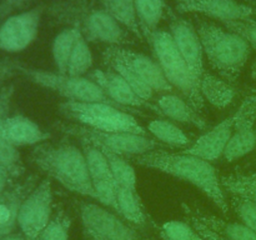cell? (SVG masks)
<instances>
[{
  "label": "cell",
  "mask_w": 256,
  "mask_h": 240,
  "mask_svg": "<svg viewBox=\"0 0 256 240\" xmlns=\"http://www.w3.org/2000/svg\"><path fill=\"white\" fill-rule=\"evenodd\" d=\"M126 159L139 166L158 170L194 185L222 214L228 215L229 212V202L220 182V176L208 160L182 152H170L164 149H155Z\"/></svg>",
  "instance_id": "1"
},
{
  "label": "cell",
  "mask_w": 256,
  "mask_h": 240,
  "mask_svg": "<svg viewBox=\"0 0 256 240\" xmlns=\"http://www.w3.org/2000/svg\"><path fill=\"white\" fill-rule=\"evenodd\" d=\"M30 160L46 178L54 179L66 190L95 200L94 185L82 148L68 142H45L34 148Z\"/></svg>",
  "instance_id": "2"
},
{
  "label": "cell",
  "mask_w": 256,
  "mask_h": 240,
  "mask_svg": "<svg viewBox=\"0 0 256 240\" xmlns=\"http://www.w3.org/2000/svg\"><path fill=\"white\" fill-rule=\"evenodd\" d=\"M195 29L212 69L234 85L249 60L252 46L236 32L202 18H195Z\"/></svg>",
  "instance_id": "3"
},
{
  "label": "cell",
  "mask_w": 256,
  "mask_h": 240,
  "mask_svg": "<svg viewBox=\"0 0 256 240\" xmlns=\"http://www.w3.org/2000/svg\"><path fill=\"white\" fill-rule=\"evenodd\" d=\"M58 19H68L72 28H76L86 42H104L109 46L132 44L130 34L106 10L89 6L82 2L75 4H58L54 6Z\"/></svg>",
  "instance_id": "4"
},
{
  "label": "cell",
  "mask_w": 256,
  "mask_h": 240,
  "mask_svg": "<svg viewBox=\"0 0 256 240\" xmlns=\"http://www.w3.org/2000/svg\"><path fill=\"white\" fill-rule=\"evenodd\" d=\"M146 39L168 82L174 89L179 90L196 112H202L205 109V100L200 92L199 82L180 54L172 34L166 30H155Z\"/></svg>",
  "instance_id": "5"
},
{
  "label": "cell",
  "mask_w": 256,
  "mask_h": 240,
  "mask_svg": "<svg viewBox=\"0 0 256 240\" xmlns=\"http://www.w3.org/2000/svg\"><path fill=\"white\" fill-rule=\"evenodd\" d=\"M60 114L74 124L106 132H130L150 136L149 132L126 110L105 102L65 100L58 106Z\"/></svg>",
  "instance_id": "6"
},
{
  "label": "cell",
  "mask_w": 256,
  "mask_h": 240,
  "mask_svg": "<svg viewBox=\"0 0 256 240\" xmlns=\"http://www.w3.org/2000/svg\"><path fill=\"white\" fill-rule=\"evenodd\" d=\"M12 66H14L15 72L22 74L32 84L52 90L66 100L84 102H105V104L114 105L119 109H122L114 102H112L105 95L102 88L96 82H92L89 76H72L68 74H60L58 72H46V70L35 69V68L20 64L18 62H12Z\"/></svg>",
  "instance_id": "7"
},
{
  "label": "cell",
  "mask_w": 256,
  "mask_h": 240,
  "mask_svg": "<svg viewBox=\"0 0 256 240\" xmlns=\"http://www.w3.org/2000/svg\"><path fill=\"white\" fill-rule=\"evenodd\" d=\"M54 128L68 136H72L79 142H86L95 145L99 149L109 150L114 154L130 158L144 154L155 149H162L165 146L152 136L130 134V132H106L90 129L74 122H56Z\"/></svg>",
  "instance_id": "8"
},
{
  "label": "cell",
  "mask_w": 256,
  "mask_h": 240,
  "mask_svg": "<svg viewBox=\"0 0 256 240\" xmlns=\"http://www.w3.org/2000/svg\"><path fill=\"white\" fill-rule=\"evenodd\" d=\"M78 216L84 240H155L112 210L92 202H78Z\"/></svg>",
  "instance_id": "9"
},
{
  "label": "cell",
  "mask_w": 256,
  "mask_h": 240,
  "mask_svg": "<svg viewBox=\"0 0 256 240\" xmlns=\"http://www.w3.org/2000/svg\"><path fill=\"white\" fill-rule=\"evenodd\" d=\"M52 219V188L49 178L40 180L25 198L19 212L18 226L28 240H38Z\"/></svg>",
  "instance_id": "10"
},
{
  "label": "cell",
  "mask_w": 256,
  "mask_h": 240,
  "mask_svg": "<svg viewBox=\"0 0 256 240\" xmlns=\"http://www.w3.org/2000/svg\"><path fill=\"white\" fill-rule=\"evenodd\" d=\"M44 10V5H39L2 20L0 22V50L20 52L29 48L36 39Z\"/></svg>",
  "instance_id": "11"
},
{
  "label": "cell",
  "mask_w": 256,
  "mask_h": 240,
  "mask_svg": "<svg viewBox=\"0 0 256 240\" xmlns=\"http://www.w3.org/2000/svg\"><path fill=\"white\" fill-rule=\"evenodd\" d=\"M234 116V132L222 155L229 162L242 159L256 148V90L242 100Z\"/></svg>",
  "instance_id": "12"
},
{
  "label": "cell",
  "mask_w": 256,
  "mask_h": 240,
  "mask_svg": "<svg viewBox=\"0 0 256 240\" xmlns=\"http://www.w3.org/2000/svg\"><path fill=\"white\" fill-rule=\"evenodd\" d=\"M102 60H116L129 66L138 76L142 78L152 90L158 92H172L174 88L172 86L164 72L160 69L156 60L152 59L148 55L134 50L125 49L122 46H108L102 52Z\"/></svg>",
  "instance_id": "13"
},
{
  "label": "cell",
  "mask_w": 256,
  "mask_h": 240,
  "mask_svg": "<svg viewBox=\"0 0 256 240\" xmlns=\"http://www.w3.org/2000/svg\"><path fill=\"white\" fill-rule=\"evenodd\" d=\"M169 32L194 78L200 82L206 70L204 66V50L195 25L188 19L178 16L172 12H169Z\"/></svg>",
  "instance_id": "14"
},
{
  "label": "cell",
  "mask_w": 256,
  "mask_h": 240,
  "mask_svg": "<svg viewBox=\"0 0 256 240\" xmlns=\"http://www.w3.org/2000/svg\"><path fill=\"white\" fill-rule=\"evenodd\" d=\"M179 12H195L219 22L252 19L254 8L236 0H176Z\"/></svg>",
  "instance_id": "15"
},
{
  "label": "cell",
  "mask_w": 256,
  "mask_h": 240,
  "mask_svg": "<svg viewBox=\"0 0 256 240\" xmlns=\"http://www.w3.org/2000/svg\"><path fill=\"white\" fill-rule=\"evenodd\" d=\"M89 78L102 88V92H105V95L112 102H114L115 104L119 105L122 109L129 110V108H135V109L145 108V109H150L154 112L162 115L156 105L142 100L132 89V86L118 72H115L114 70L95 69L89 75Z\"/></svg>",
  "instance_id": "16"
},
{
  "label": "cell",
  "mask_w": 256,
  "mask_h": 240,
  "mask_svg": "<svg viewBox=\"0 0 256 240\" xmlns=\"http://www.w3.org/2000/svg\"><path fill=\"white\" fill-rule=\"evenodd\" d=\"M234 114L229 115L222 122L200 135L190 146L182 150V152L202 158L210 162L218 160L224 155L229 145L232 132H234Z\"/></svg>",
  "instance_id": "17"
},
{
  "label": "cell",
  "mask_w": 256,
  "mask_h": 240,
  "mask_svg": "<svg viewBox=\"0 0 256 240\" xmlns=\"http://www.w3.org/2000/svg\"><path fill=\"white\" fill-rule=\"evenodd\" d=\"M38 182V175H29L22 182H14L9 189L0 194V240L14 232L22 202Z\"/></svg>",
  "instance_id": "18"
},
{
  "label": "cell",
  "mask_w": 256,
  "mask_h": 240,
  "mask_svg": "<svg viewBox=\"0 0 256 240\" xmlns=\"http://www.w3.org/2000/svg\"><path fill=\"white\" fill-rule=\"evenodd\" d=\"M14 92L15 86L12 84L4 85L0 89V166L6 169L15 179H18L24 172V165L18 148H15L5 135V122L10 115V104Z\"/></svg>",
  "instance_id": "19"
},
{
  "label": "cell",
  "mask_w": 256,
  "mask_h": 240,
  "mask_svg": "<svg viewBox=\"0 0 256 240\" xmlns=\"http://www.w3.org/2000/svg\"><path fill=\"white\" fill-rule=\"evenodd\" d=\"M5 135L15 148L36 146L52 138L49 132L42 129L34 120L22 114H12L6 118Z\"/></svg>",
  "instance_id": "20"
},
{
  "label": "cell",
  "mask_w": 256,
  "mask_h": 240,
  "mask_svg": "<svg viewBox=\"0 0 256 240\" xmlns=\"http://www.w3.org/2000/svg\"><path fill=\"white\" fill-rule=\"evenodd\" d=\"M156 106L159 108L162 116L168 118V119L192 125L200 130H208L209 128V124L202 112H196L186 99L179 95L172 94V92L162 95L156 99Z\"/></svg>",
  "instance_id": "21"
},
{
  "label": "cell",
  "mask_w": 256,
  "mask_h": 240,
  "mask_svg": "<svg viewBox=\"0 0 256 240\" xmlns=\"http://www.w3.org/2000/svg\"><path fill=\"white\" fill-rule=\"evenodd\" d=\"M182 209L186 216H192L200 220L208 225L209 228L214 229L215 232H220L222 235L226 236L230 240H256V232L246 226L245 224L235 222H226V220L218 218L215 215L208 214L199 209L189 206L188 204H182Z\"/></svg>",
  "instance_id": "22"
},
{
  "label": "cell",
  "mask_w": 256,
  "mask_h": 240,
  "mask_svg": "<svg viewBox=\"0 0 256 240\" xmlns=\"http://www.w3.org/2000/svg\"><path fill=\"white\" fill-rule=\"evenodd\" d=\"M118 214L135 228H146L152 220L136 190L118 186Z\"/></svg>",
  "instance_id": "23"
},
{
  "label": "cell",
  "mask_w": 256,
  "mask_h": 240,
  "mask_svg": "<svg viewBox=\"0 0 256 240\" xmlns=\"http://www.w3.org/2000/svg\"><path fill=\"white\" fill-rule=\"evenodd\" d=\"M200 92L205 102L216 108H226L235 98V89L230 82L218 75L205 72L199 82Z\"/></svg>",
  "instance_id": "24"
},
{
  "label": "cell",
  "mask_w": 256,
  "mask_h": 240,
  "mask_svg": "<svg viewBox=\"0 0 256 240\" xmlns=\"http://www.w3.org/2000/svg\"><path fill=\"white\" fill-rule=\"evenodd\" d=\"M102 9L106 10L116 22L139 39H144L138 22L134 0H99Z\"/></svg>",
  "instance_id": "25"
},
{
  "label": "cell",
  "mask_w": 256,
  "mask_h": 240,
  "mask_svg": "<svg viewBox=\"0 0 256 240\" xmlns=\"http://www.w3.org/2000/svg\"><path fill=\"white\" fill-rule=\"evenodd\" d=\"M146 130L154 139L170 148L190 146V139L178 125L170 120L155 119L148 124Z\"/></svg>",
  "instance_id": "26"
},
{
  "label": "cell",
  "mask_w": 256,
  "mask_h": 240,
  "mask_svg": "<svg viewBox=\"0 0 256 240\" xmlns=\"http://www.w3.org/2000/svg\"><path fill=\"white\" fill-rule=\"evenodd\" d=\"M220 182L224 192L232 196L256 204V172L224 174L220 176Z\"/></svg>",
  "instance_id": "27"
},
{
  "label": "cell",
  "mask_w": 256,
  "mask_h": 240,
  "mask_svg": "<svg viewBox=\"0 0 256 240\" xmlns=\"http://www.w3.org/2000/svg\"><path fill=\"white\" fill-rule=\"evenodd\" d=\"M80 145H82V150L86 160V166L92 185L98 182H115L104 152L90 142H80Z\"/></svg>",
  "instance_id": "28"
},
{
  "label": "cell",
  "mask_w": 256,
  "mask_h": 240,
  "mask_svg": "<svg viewBox=\"0 0 256 240\" xmlns=\"http://www.w3.org/2000/svg\"><path fill=\"white\" fill-rule=\"evenodd\" d=\"M80 34L82 32L76 28L72 26L62 30L54 38V42H52V59H54L56 72H60V74H66L70 55H72L75 42H76Z\"/></svg>",
  "instance_id": "29"
},
{
  "label": "cell",
  "mask_w": 256,
  "mask_h": 240,
  "mask_svg": "<svg viewBox=\"0 0 256 240\" xmlns=\"http://www.w3.org/2000/svg\"><path fill=\"white\" fill-rule=\"evenodd\" d=\"M134 2L140 30L146 39V36L158 30V25L164 15V0H134Z\"/></svg>",
  "instance_id": "30"
},
{
  "label": "cell",
  "mask_w": 256,
  "mask_h": 240,
  "mask_svg": "<svg viewBox=\"0 0 256 240\" xmlns=\"http://www.w3.org/2000/svg\"><path fill=\"white\" fill-rule=\"evenodd\" d=\"M100 150L106 156L110 170H112V174L114 176L118 186L136 190V174H135V170L132 168V162L125 156L114 154V152H109V150Z\"/></svg>",
  "instance_id": "31"
},
{
  "label": "cell",
  "mask_w": 256,
  "mask_h": 240,
  "mask_svg": "<svg viewBox=\"0 0 256 240\" xmlns=\"http://www.w3.org/2000/svg\"><path fill=\"white\" fill-rule=\"evenodd\" d=\"M92 62H94V59H92L89 44L85 38L80 34L70 55L66 74L72 76H84L92 69Z\"/></svg>",
  "instance_id": "32"
},
{
  "label": "cell",
  "mask_w": 256,
  "mask_h": 240,
  "mask_svg": "<svg viewBox=\"0 0 256 240\" xmlns=\"http://www.w3.org/2000/svg\"><path fill=\"white\" fill-rule=\"evenodd\" d=\"M102 62H104V64L106 65L110 70H114L115 72H118V74L132 86V89L134 90L142 100L149 102V100L152 99V95H154V90H152L142 78L138 76L129 66H126V65L122 64V62H116V60L105 59L102 60Z\"/></svg>",
  "instance_id": "33"
},
{
  "label": "cell",
  "mask_w": 256,
  "mask_h": 240,
  "mask_svg": "<svg viewBox=\"0 0 256 240\" xmlns=\"http://www.w3.org/2000/svg\"><path fill=\"white\" fill-rule=\"evenodd\" d=\"M162 240H204L189 222L172 220L160 226Z\"/></svg>",
  "instance_id": "34"
},
{
  "label": "cell",
  "mask_w": 256,
  "mask_h": 240,
  "mask_svg": "<svg viewBox=\"0 0 256 240\" xmlns=\"http://www.w3.org/2000/svg\"><path fill=\"white\" fill-rule=\"evenodd\" d=\"M72 222L68 216L66 212L58 209L52 215V219L45 232H42V240H68L69 239V230Z\"/></svg>",
  "instance_id": "35"
},
{
  "label": "cell",
  "mask_w": 256,
  "mask_h": 240,
  "mask_svg": "<svg viewBox=\"0 0 256 240\" xmlns=\"http://www.w3.org/2000/svg\"><path fill=\"white\" fill-rule=\"evenodd\" d=\"M230 205L240 219V222L256 232V204L248 202V200L240 199V198L232 196Z\"/></svg>",
  "instance_id": "36"
},
{
  "label": "cell",
  "mask_w": 256,
  "mask_h": 240,
  "mask_svg": "<svg viewBox=\"0 0 256 240\" xmlns=\"http://www.w3.org/2000/svg\"><path fill=\"white\" fill-rule=\"evenodd\" d=\"M226 29L236 32L242 38H244L248 44L256 49V20L245 19V20H230V22H222Z\"/></svg>",
  "instance_id": "37"
},
{
  "label": "cell",
  "mask_w": 256,
  "mask_h": 240,
  "mask_svg": "<svg viewBox=\"0 0 256 240\" xmlns=\"http://www.w3.org/2000/svg\"><path fill=\"white\" fill-rule=\"evenodd\" d=\"M188 219H189L188 222L194 226V229L199 232L200 236L204 240H230L228 239L226 236L220 234V232H215L214 229H212V228H209L208 225H205L204 222H202L200 220L195 219V218L188 216Z\"/></svg>",
  "instance_id": "38"
},
{
  "label": "cell",
  "mask_w": 256,
  "mask_h": 240,
  "mask_svg": "<svg viewBox=\"0 0 256 240\" xmlns=\"http://www.w3.org/2000/svg\"><path fill=\"white\" fill-rule=\"evenodd\" d=\"M32 2H35V0H2V2H0V22L6 19L8 16L12 15L15 10L22 9L25 5Z\"/></svg>",
  "instance_id": "39"
},
{
  "label": "cell",
  "mask_w": 256,
  "mask_h": 240,
  "mask_svg": "<svg viewBox=\"0 0 256 240\" xmlns=\"http://www.w3.org/2000/svg\"><path fill=\"white\" fill-rule=\"evenodd\" d=\"M15 180L16 179H15L6 169L0 166V194L4 192L6 189H9V188L14 184Z\"/></svg>",
  "instance_id": "40"
},
{
  "label": "cell",
  "mask_w": 256,
  "mask_h": 240,
  "mask_svg": "<svg viewBox=\"0 0 256 240\" xmlns=\"http://www.w3.org/2000/svg\"><path fill=\"white\" fill-rule=\"evenodd\" d=\"M16 72H15L14 66H12V62H2V60H0V82L14 76Z\"/></svg>",
  "instance_id": "41"
},
{
  "label": "cell",
  "mask_w": 256,
  "mask_h": 240,
  "mask_svg": "<svg viewBox=\"0 0 256 240\" xmlns=\"http://www.w3.org/2000/svg\"><path fill=\"white\" fill-rule=\"evenodd\" d=\"M2 240H28V239L22 234V232H20V234H18V232H12V234L8 235V236L2 238Z\"/></svg>",
  "instance_id": "42"
},
{
  "label": "cell",
  "mask_w": 256,
  "mask_h": 240,
  "mask_svg": "<svg viewBox=\"0 0 256 240\" xmlns=\"http://www.w3.org/2000/svg\"><path fill=\"white\" fill-rule=\"evenodd\" d=\"M252 79L256 80V60L252 66Z\"/></svg>",
  "instance_id": "43"
},
{
  "label": "cell",
  "mask_w": 256,
  "mask_h": 240,
  "mask_svg": "<svg viewBox=\"0 0 256 240\" xmlns=\"http://www.w3.org/2000/svg\"><path fill=\"white\" fill-rule=\"evenodd\" d=\"M38 240H42V238H39V239H38Z\"/></svg>",
  "instance_id": "44"
}]
</instances>
